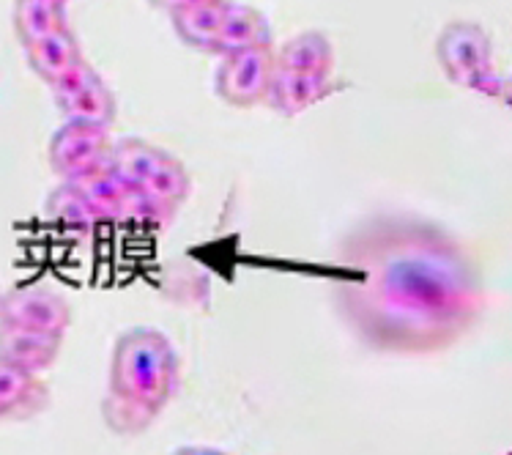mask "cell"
<instances>
[{
	"mask_svg": "<svg viewBox=\"0 0 512 455\" xmlns=\"http://www.w3.org/2000/svg\"><path fill=\"white\" fill-rule=\"evenodd\" d=\"M343 302L384 349H433L471 316L477 286L466 255L428 223L381 220L348 239Z\"/></svg>",
	"mask_w": 512,
	"mask_h": 455,
	"instance_id": "6da1fadb",
	"label": "cell"
},
{
	"mask_svg": "<svg viewBox=\"0 0 512 455\" xmlns=\"http://www.w3.org/2000/svg\"><path fill=\"white\" fill-rule=\"evenodd\" d=\"M181 362L159 329L135 327L118 335L110 360L105 420L113 431L137 434L148 428L178 390Z\"/></svg>",
	"mask_w": 512,
	"mask_h": 455,
	"instance_id": "7a4b0ae2",
	"label": "cell"
},
{
	"mask_svg": "<svg viewBox=\"0 0 512 455\" xmlns=\"http://www.w3.org/2000/svg\"><path fill=\"white\" fill-rule=\"evenodd\" d=\"M436 61L447 80L463 88H477L493 75V44L477 22H450L436 39Z\"/></svg>",
	"mask_w": 512,
	"mask_h": 455,
	"instance_id": "3957f363",
	"label": "cell"
},
{
	"mask_svg": "<svg viewBox=\"0 0 512 455\" xmlns=\"http://www.w3.org/2000/svg\"><path fill=\"white\" fill-rule=\"evenodd\" d=\"M50 88H53L55 105L66 121H80V124L105 129L113 127L115 113H118L115 96L88 61H80L72 72H66Z\"/></svg>",
	"mask_w": 512,
	"mask_h": 455,
	"instance_id": "277c9868",
	"label": "cell"
},
{
	"mask_svg": "<svg viewBox=\"0 0 512 455\" xmlns=\"http://www.w3.org/2000/svg\"><path fill=\"white\" fill-rule=\"evenodd\" d=\"M110 151H113V140L105 127L66 121L61 129L53 132L47 157H50V168L63 181H74L105 168L110 162Z\"/></svg>",
	"mask_w": 512,
	"mask_h": 455,
	"instance_id": "5b68a950",
	"label": "cell"
},
{
	"mask_svg": "<svg viewBox=\"0 0 512 455\" xmlns=\"http://www.w3.org/2000/svg\"><path fill=\"white\" fill-rule=\"evenodd\" d=\"M274 69V47H252L222 55V64L217 69V96L233 107L261 105L272 88Z\"/></svg>",
	"mask_w": 512,
	"mask_h": 455,
	"instance_id": "8992f818",
	"label": "cell"
},
{
	"mask_svg": "<svg viewBox=\"0 0 512 455\" xmlns=\"http://www.w3.org/2000/svg\"><path fill=\"white\" fill-rule=\"evenodd\" d=\"M0 321L63 335L72 324V307L55 288L42 286V283H25L3 294Z\"/></svg>",
	"mask_w": 512,
	"mask_h": 455,
	"instance_id": "52a82bcc",
	"label": "cell"
},
{
	"mask_svg": "<svg viewBox=\"0 0 512 455\" xmlns=\"http://www.w3.org/2000/svg\"><path fill=\"white\" fill-rule=\"evenodd\" d=\"M343 83L332 72H288L274 69L272 88L266 96V105L283 113V116H299L318 102H324L337 94Z\"/></svg>",
	"mask_w": 512,
	"mask_h": 455,
	"instance_id": "ba28073f",
	"label": "cell"
},
{
	"mask_svg": "<svg viewBox=\"0 0 512 455\" xmlns=\"http://www.w3.org/2000/svg\"><path fill=\"white\" fill-rule=\"evenodd\" d=\"M63 335L44 332V329L17 327L0 321V362H9L14 368L28 373H44L53 368L61 354Z\"/></svg>",
	"mask_w": 512,
	"mask_h": 455,
	"instance_id": "9c48e42d",
	"label": "cell"
},
{
	"mask_svg": "<svg viewBox=\"0 0 512 455\" xmlns=\"http://www.w3.org/2000/svg\"><path fill=\"white\" fill-rule=\"evenodd\" d=\"M50 406V387L36 373L0 362V423L31 420Z\"/></svg>",
	"mask_w": 512,
	"mask_h": 455,
	"instance_id": "30bf717a",
	"label": "cell"
},
{
	"mask_svg": "<svg viewBox=\"0 0 512 455\" xmlns=\"http://www.w3.org/2000/svg\"><path fill=\"white\" fill-rule=\"evenodd\" d=\"M225 11H228V0H203V3L181 6L170 14V20L181 42L200 53H217Z\"/></svg>",
	"mask_w": 512,
	"mask_h": 455,
	"instance_id": "8fae6325",
	"label": "cell"
},
{
	"mask_svg": "<svg viewBox=\"0 0 512 455\" xmlns=\"http://www.w3.org/2000/svg\"><path fill=\"white\" fill-rule=\"evenodd\" d=\"M25 53H28V66L33 69V75L47 85L58 83L66 72H72L74 66L85 61L72 28H61V31L44 36L42 42L25 47Z\"/></svg>",
	"mask_w": 512,
	"mask_h": 455,
	"instance_id": "7c38bea8",
	"label": "cell"
},
{
	"mask_svg": "<svg viewBox=\"0 0 512 455\" xmlns=\"http://www.w3.org/2000/svg\"><path fill=\"white\" fill-rule=\"evenodd\" d=\"M252 47H272V28L261 11L247 3H228L225 20H222L220 44L217 55L241 53Z\"/></svg>",
	"mask_w": 512,
	"mask_h": 455,
	"instance_id": "4fadbf2b",
	"label": "cell"
},
{
	"mask_svg": "<svg viewBox=\"0 0 512 455\" xmlns=\"http://www.w3.org/2000/svg\"><path fill=\"white\" fill-rule=\"evenodd\" d=\"M44 214L50 223L61 225L66 231H94L99 225H107L99 209L74 187L72 181H63L47 195Z\"/></svg>",
	"mask_w": 512,
	"mask_h": 455,
	"instance_id": "5bb4252c",
	"label": "cell"
},
{
	"mask_svg": "<svg viewBox=\"0 0 512 455\" xmlns=\"http://www.w3.org/2000/svg\"><path fill=\"white\" fill-rule=\"evenodd\" d=\"M274 58H277V69H288V72H332L335 47L326 33L304 31L288 39L274 53Z\"/></svg>",
	"mask_w": 512,
	"mask_h": 455,
	"instance_id": "9a60e30c",
	"label": "cell"
},
{
	"mask_svg": "<svg viewBox=\"0 0 512 455\" xmlns=\"http://www.w3.org/2000/svg\"><path fill=\"white\" fill-rule=\"evenodd\" d=\"M63 6L66 3H55V0H14L11 22H14V33L22 47H31V44L42 42L44 36L69 28Z\"/></svg>",
	"mask_w": 512,
	"mask_h": 455,
	"instance_id": "2e32d148",
	"label": "cell"
},
{
	"mask_svg": "<svg viewBox=\"0 0 512 455\" xmlns=\"http://www.w3.org/2000/svg\"><path fill=\"white\" fill-rule=\"evenodd\" d=\"M168 151L151 146L146 140L140 138H124L113 143V151H110V168L118 179L129 184V187H143L151 173L159 168V162L165 159Z\"/></svg>",
	"mask_w": 512,
	"mask_h": 455,
	"instance_id": "e0dca14e",
	"label": "cell"
},
{
	"mask_svg": "<svg viewBox=\"0 0 512 455\" xmlns=\"http://www.w3.org/2000/svg\"><path fill=\"white\" fill-rule=\"evenodd\" d=\"M140 190L146 192L148 198L170 217L189 198L192 176H189V170L184 168L181 159H176L173 154H165V159L159 162V168L151 173V179Z\"/></svg>",
	"mask_w": 512,
	"mask_h": 455,
	"instance_id": "ac0fdd59",
	"label": "cell"
},
{
	"mask_svg": "<svg viewBox=\"0 0 512 455\" xmlns=\"http://www.w3.org/2000/svg\"><path fill=\"white\" fill-rule=\"evenodd\" d=\"M474 91H480L485 94L488 99H496V102H502L504 107H510L512 110V77H502V75H488L482 80Z\"/></svg>",
	"mask_w": 512,
	"mask_h": 455,
	"instance_id": "d6986e66",
	"label": "cell"
},
{
	"mask_svg": "<svg viewBox=\"0 0 512 455\" xmlns=\"http://www.w3.org/2000/svg\"><path fill=\"white\" fill-rule=\"evenodd\" d=\"M154 9H162V11H168V14H173V11H178L181 6H187L189 0H148Z\"/></svg>",
	"mask_w": 512,
	"mask_h": 455,
	"instance_id": "ffe728a7",
	"label": "cell"
},
{
	"mask_svg": "<svg viewBox=\"0 0 512 455\" xmlns=\"http://www.w3.org/2000/svg\"><path fill=\"white\" fill-rule=\"evenodd\" d=\"M173 455H225L220 450H211V447H178Z\"/></svg>",
	"mask_w": 512,
	"mask_h": 455,
	"instance_id": "44dd1931",
	"label": "cell"
},
{
	"mask_svg": "<svg viewBox=\"0 0 512 455\" xmlns=\"http://www.w3.org/2000/svg\"><path fill=\"white\" fill-rule=\"evenodd\" d=\"M55 3H66V0H55Z\"/></svg>",
	"mask_w": 512,
	"mask_h": 455,
	"instance_id": "7402d4cb",
	"label": "cell"
},
{
	"mask_svg": "<svg viewBox=\"0 0 512 455\" xmlns=\"http://www.w3.org/2000/svg\"><path fill=\"white\" fill-rule=\"evenodd\" d=\"M0 299H3V294H0Z\"/></svg>",
	"mask_w": 512,
	"mask_h": 455,
	"instance_id": "603a6c76",
	"label": "cell"
}]
</instances>
